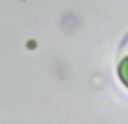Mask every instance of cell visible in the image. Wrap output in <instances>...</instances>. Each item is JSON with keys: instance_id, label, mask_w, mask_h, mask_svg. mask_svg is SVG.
<instances>
[{"instance_id": "6da1fadb", "label": "cell", "mask_w": 128, "mask_h": 124, "mask_svg": "<svg viewBox=\"0 0 128 124\" xmlns=\"http://www.w3.org/2000/svg\"><path fill=\"white\" fill-rule=\"evenodd\" d=\"M121 76H123L125 83L128 84V61H125V64L121 65Z\"/></svg>"}]
</instances>
